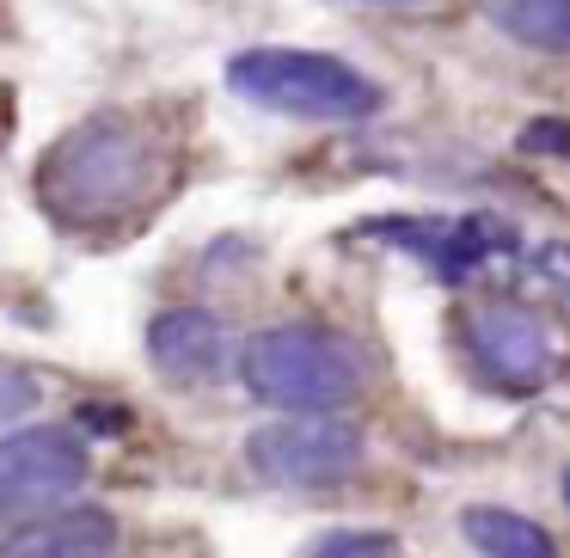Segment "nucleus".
Returning <instances> with one entry per match:
<instances>
[{
    "label": "nucleus",
    "instance_id": "obj_1",
    "mask_svg": "<svg viewBox=\"0 0 570 558\" xmlns=\"http://www.w3.org/2000/svg\"><path fill=\"white\" fill-rule=\"evenodd\" d=\"M160 141L129 111L75 124L38 166L43 209L62 227H117L160 197Z\"/></svg>",
    "mask_w": 570,
    "mask_h": 558
},
{
    "label": "nucleus",
    "instance_id": "obj_2",
    "mask_svg": "<svg viewBox=\"0 0 570 558\" xmlns=\"http://www.w3.org/2000/svg\"><path fill=\"white\" fill-rule=\"evenodd\" d=\"M227 87L246 105L276 117H307V124H362V117L381 111V87L368 75H356L350 62L320 50H283V43H264V50H239L227 62Z\"/></svg>",
    "mask_w": 570,
    "mask_h": 558
},
{
    "label": "nucleus",
    "instance_id": "obj_3",
    "mask_svg": "<svg viewBox=\"0 0 570 558\" xmlns=\"http://www.w3.org/2000/svg\"><path fill=\"white\" fill-rule=\"evenodd\" d=\"M239 381L276 411H344L362 393V362L325 325H271L239 350Z\"/></svg>",
    "mask_w": 570,
    "mask_h": 558
},
{
    "label": "nucleus",
    "instance_id": "obj_4",
    "mask_svg": "<svg viewBox=\"0 0 570 558\" xmlns=\"http://www.w3.org/2000/svg\"><path fill=\"white\" fill-rule=\"evenodd\" d=\"M460 344H466V362L484 386L509 399L540 393L558 374V332L528 307V301L509 295H484L460 313Z\"/></svg>",
    "mask_w": 570,
    "mask_h": 558
},
{
    "label": "nucleus",
    "instance_id": "obj_5",
    "mask_svg": "<svg viewBox=\"0 0 570 558\" xmlns=\"http://www.w3.org/2000/svg\"><path fill=\"white\" fill-rule=\"evenodd\" d=\"M246 467L271 484H344L362 467V435L337 423L332 411H283V423H264L246 435Z\"/></svg>",
    "mask_w": 570,
    "mask_h": 558
},
{
    "label": "nucleus",
    "instance_id": "obj_6",
    "mask_svg": "<svg viewBox=\"0 0 570 558\" xmlns=\"http://www.w3.org/2000/svg\"><path fill=\"white\" fill-rule=\"evenodd\" d=\"M87 442L62 423H38V430H0V521L56 509L87 484Z\"/></svg>",
    "mask_w": 570,
    "mask_h": 558
},
{
    "label": "nucleus",
    "instance_id": "obj_7",
    "mask_svg": "<svg viewBox=\"0 0 570 558\" xmlns=\"http://www.w3.org/2000/svg\"><path fill=\"white\" fill-rule=\"evenodd\" d=\"M234 344H227V325L209 307H166L148 325V362L173 381H215L227 369Z\"/></svg>",
    "mask_w": 570,
    "mask_h": 558
},
{
    "label": "nucleus",
    "instance_id": "obj_8",
    "mask_svg": "<svg viewBox=\"0 0 570 558\" xmlns=\"http://www.w3.org/2000/svg\"><path fill=\"white\" fill-rule=\"evenodd\" d=\"M386 234L405 239V252L430 258V271L448 276V283H466L479 264H491L497 252L515 246V234H509L497 215H466V222H448V227H435V222H399V227H386Z\"/></svg>",
    "mask_w": 570,
    "mask_h": 558
},
{
    "label": "nucleus",
    "instance_id": "obj_9",
    "mask_svg": "<svg viewBox=\"0 0 570 558\" xmlns=\"http://www.w3.org/2000/svg\"><path fill=\"white\" fill-rule=\"evenodd\" d=\"M117 546V521L92 503H56L38 509L26 528H13L0 540L7 558H99Z\"/></svg>",
    "mask_w": 570,
    "mask_h": 558
},
{
    "label": "nucleus",
    "instance_id": "obj_10",
    "mask_svg": "<svg viewBox=\"0 0 570 558\" xmlns=\"http://www.w3.org/2000/svg\"><path fill=\"white\" fill-rule=\"evenodd\" d=\"M479 13L528 50L570 56V0H479Z\"/></svg>",
    "mask_w": 570,
    "mask_h": 558
},
{
    "label": "nucleus",
    "instance_id": "obj_11",
    "mask_svg": "<svg viewBox=\"0 0 570 558\" xmlns=\"http://www.w3.org/2000/svg\"><path fill=\"white\" fill-rule=\"evenodd\" d=\"M460 533H466L472 552H491V558H552V533L540 521L515 516V509H466Z\"/></svg>",
    "mask_w": 570,
    "mask_h": 558
},
{
    "label": "nucleus",
    "instance_id": "obj_12",
    "mask_svg": "<svg viewBox=\"0 0 570 558\" xmlns=\"http://www.w3.org/2000/svg\"><path fill=\"white\" fill-rule=\"evenodd\" d=\"M393 533H381V528H337V533H320L313 540V552L320 558H337V552H393Z\"/></svg>",
    "mask_w": 570,
    "mask_h": 558
},
{
    "label": "nucleus",
    "instance_id": "obj_13",
    "mask_svg": "<svg viewBox=\"0 0 570 558\" xmlns=\"http://www.w3.org/2000/svg\"><path fill=\"white\" fill-rule=\"evenodd\" d=\"M31 405H38V381H31L26 369H0V430L19 423Z\"/></svg>",
    "mask_w": 570,
    "mask_h": 558
},
{
    "label": "nucleus",
    "instance_id": "obj_14",
    "mask_svg": "<svg viewBox=\"0 0 570 558\" xmlns=\"http://www.w3.org/2000/svg\"><path fill=\"white\" fill-rule=\"evenodd\" d=\"M521 148H528V154H570V124H533V129H521Z\"/></svg>",
    "mask_w": 570,
    "mask_h": 558
},
{
    "label": "nucleus",
    "instance_id": "obj_15",
    "mask_svg": "<svg viewBox=\"0 0 570 558\" xmlns=\"http://www.w3.org/2000/svg\"><path fill=\"white\" fill-rule=\"evenodd\" d=\"M368 7H423V0H368Z\"/></svg>",
    "mask_w": 570,
    "mask_h": 558
}]
</instances>
